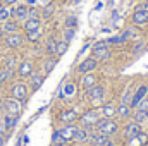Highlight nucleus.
Returning a JSON list of instances; mask_svg holds the SVG:
<instances>
[{"label":"nucleus","instance_id":"obj_28","mask_svg":"<svg viewBox=\"0 0 148 146\" xmlns=\"http://www.w3.org/2000/svg\"><path fill=\"white\" fill-rule=\"evenodd\" d=\"M52 143H53V146H66L67 145V141L62 138V134L59 132V129L53 131V134H52Z\"/></svg>","mask_w":148,"mask_h":146},{"label":"nucleus","instance_id":"obj_24","mask_svg":"<svg viewBox=\"0 0 148 146\" xmlns=\"http://www.w3.org/2000/svg\"><path fill=\"white\" fill-rule=\"evenodd\" d=\"M45 52H47L48 57H55L57 55V40L48 38L47 43H45Z\"/></svg>","mask_w":148,"mask_h":146},{"label":"nucleus","instance_id":"obj_40","mask_svg":"<svg viewBox=\"0 0 148 146\" xmlns=\"http://www.w3.org/2000/svg\"><path fill=\"white\" fill-rule=\"evenodd\" d=\"M102 146H117V143H115V139H112V136H109V138L103 141V145Z\"/></svg>","mask_w":148,"mask_h":146},{"label":"nucleus","instance_id":"obj_36","mask_svg":"<svg viewBox=\"0 0 148 146\" xmlns=\"http://www.w3.org/2000/svg\"><path fill=\"white\" fill-rule=\"evenodd\" d=\"M126 41V38L122 36V35H119V36H112L107 40V43L109 45H121V43H124Z\"/></svg>","mask_w":148,"mask_h":146},{"label":"nucleus","instance_id":"obj_14","mask_svg":"<svg viewBox=\"0 0 148 146\" xmlns=\"http://www.w3.org/2000/svg\"><path fill=\"white\" fill-rule=\"evenodd\" d=\"M76 129H77V126H76V124H64V127H60V129H59V132H60V134H62V138L69 143V141H73V139H74Z\"/></svg>","mask_w":148,"mask_h":146},{"label":"nucleus","instance_id":"obj_32","mask_svg":"<svg viewBox=\"0 0 148 146\" xmlns=\"http://www.w3.org/2000/svg\"><path fill=\"white\" fill-rule=\"evenodd\" d=\"M133 120H134V122H138V124H143L145 120H148V119H147V112H143L141 108H138L134 113H133Z\"/></svg>","mask_w":148,"mask_h":146},{"label":"nucleus","instance_id":"obj_38","mask_svg":"<svg viewBox=\"0 0 148 146\" xmlns=\"http://www.w3.org/2000/svg\"><path fill=\"white\" fill-rule=\"evenodd\" d=\"M107 46H109L107 40H102V41H97V43L93 45V50H97V48H107Z\"/></svg>","mask_w":148,"mask_h":146},{"label":"nucleus","instance_id":"obj_17","mask_svg":"<svg viewBox=\"0 0 148 146\" xmlns=\"http://www.w3.org/2000/svg\"><path fill=\"white\" fill-rule=\"evenodd\" d=\"M19 122V115H3V124H2V132L10 131L17 126Z\"/></svg>","mask_w":148,"mask_h":146},{"label":"nucleus","instance_id":"obj_16","mask_svg":"<svg viewBox=\"0 0 148 146\" xmlns=\"http://www.w3.org/2000/svg\"><path fill=\"white\" fill-rule=\"evenodd\" d=\"M147 143H148V132H145V131H141L134 138L127 139V146H147Z\"/></svg>","mask_w":148,"mask_h":146},{"label":"nucleus","instance_id":"obj_30","mask_svg":"<svg viewBox=\"0 0 148 146\" xmlns=\"http://www.w3.org/2000/svg\"><path fill=\"white\" fill-rule=\"evenodd\" d=\"M3 64H5V69H14V71H16L17 65H19L16 55H9V57H5V62H3Z\"/></svg>","mask_w":148,"mask_h":146},{"label":"nucleus","instance_id":"obj_47","mask_svg":"<svg viewBox=\"0 0 148 146\" xmlns=\"http://www.w3.org/2000/svg\"><path fill=\"white\" fill-rule=\"evenodd\" d=\"M2 86H3V83H2V81H0V89H2Z\"/></svg>","mask_w":148,"mask_h":146},{"label":"nucleus","instance_id":"obj_44","mask_svg":"<svg viewBox=\"0 0 148 146\" xmlns=\"http://www.w3.org/2000/svg\"><path fill=\"white\" fill-rule=\"evenodd\" d=\"M3 141H5V138H3V132L0 131V146H3Z\"/></svg>","mask_w":148,"mask_h":146},{"label":"nucleus","instance_id":"obj_1","mask_svg":"<svg viewBox=\"0 0 148 146\" xmlns=\"http://www.w3.org/2000/svg\"><path fill=\"white\" fill-rule=\"evenodd\" d=\"M100 119H102V115H100V108L93 107V108H90V110H86V112H83V113L79 115L77 122H79V126H81V127H84V129L91 131V129L97 126V122H98Z\"/></svg>","mask_w":148,"mask_h":146},{"label":"nucleus","instance_id":"obj_42","mask_svg":"<svg viewBox=\"0 0 148 146\" xmlns=\"http://www.w3.org/2000/svg\"><path fill=\"white\" fill-rule=\"evenodd\" d=\"M138 108H141L143 112H147V110H148V100H143V102L138 105Z\"/></svg>","mask_w":148,"mask_h":146},{"label":"nucleus","instance_id":"obj_26","mask_svg":"<svg viewBox=\"0 0 148 146\" xmlns=\"http://www.w3.org/2000/svg\"><path fill=\"white\" fill-rule=\"evenodd\" d=\"M55 65H57V59H55V57H48V59L43 62V74H45V76L50 74L55 69Z\"/></svg>","mask_w":148,"mask_h":146},{"label":"nucleus","instance_id":"obj_37","mask_svg":"<svg viewBox=\"0 0 148 146\" xmlns=\"http://www.w3.org/2000/svg\"><path fill=\"white\" fill-rule=\"evenodd\" d=\"M77 26V17L76 16H67L66 17V28H76Z\"/></svg>","mask_w":148,"mask_h":146},{"label":"nucleus","instance_id":"obj_10","mask_svg":"<svg viewBox=\"0 0 148 146\" xmlns=\"http://www.w3.org/2000/svg\"><path fill=\"white\" fill-rule=\"evenodd\" d=\"M141 131H143V126L138 124V122H134V120H131V122H127V124L124 126L122 134H124L126 139H131V138H134L136 134H140Z\"/></svg>","mask_w":148,"mask_h":146},{"label":"nucleus","instance_id":"obj_49","mask_svg":"<svg viewBox=\"0 0 148 146\" xmlns=\"http://www.w3.org/2000/svg\"><path fill=\"white\" fill-rule=\"evenodd\" d=\"M2 9H3V5H2V3H0V10H2Z\"/></svg>","mask_w":148,"mask_h":146},{"label":"nucleus","instance_id":"obj_18","mask_svg":"<svg viewBox=\"0 0 148 146\" xmlns=\"http://www.w3.org/2000/svg\"><path fill=\"white\" fill-rule=\"evenodd\" d=\"M43 81H45V74L33 72V74H31V77H29V84H28V86H29L33 91H36V89H40V88H41Z\"/></svg>","mask_w":148,"mask_h":146},{"label":"nucleus","instance_id":"obj_12","mask_svg":"<svg viewBox=\"0 0 148 146\" xmlns=\"http://www.w3.org/2000/svg\"><path fill=\"white\" fill-rule=\"evenodd\" d=\"M14 19L17 23H24L29 19V7L21 3V5H16V12H14Z\"/></svg>","mask_w":148,"mask_h":146},{"label":"nucleus","instance_id":"obj_3","mask_svg":"<svg viewBox=\"0 0 148 146\" xmlns=\"http://www.w3.org/2000/svg\"><path fill=\"white\" fill-rule=\"evenodd\" d=\"M84 91H86L88 100L93 103V107L97 103H105V88L102 84H95V86H91V88H88Z\"/></svg>","mask_w":148,"mask_h":146},{"label":"nucleus","instance_id":"obj_51","mask_svg":"<svg viewBox=\"0 0 148 146\" xmlns=\"http://www.w3.org/2000/svg\"><path fill=\"white\" fill-rule=\"evenodd\" d=\"M147 3H148V2H147Z\"/></svg>","mask_w":148,"mask_h":146},{"label":"nucleus","instance_id":"obj_48","mask_svg":"<svg viewBox=\"0 0 148 146\" xmlns=\"http://www.w3.org/2000/svg\"><path fill=\"white\" fill-rule=\"evenodd\" d=\"M2 69H3V65H2V62H0V71H2Z\"/></svg>","mask_w":148,"mask_h":146},{"label":"nucleus","instance_id":"obj_21","mask_svg":"<svg viewBox=\"0 0 148 146\" xmlns=\"http://www.w3.org/2000/svg\"><path fill=\"white\" fill-rule=\"evenodd\" d=\"M115 105L114 103H103L102 108H100V115L102 119H114L115 117Z\"/></svg>","mask_w":148,"mask_h":146},{"label":"nucleus","instance_id":"obj_27","mask_svg":"<svg viewBox=\"0 0 148 146\" xmlns=\"http://www.w3.org/2000/svg\"><path fill=\"white\" fill-rule=\"evenodd\" d=\"M53 14H55V5H53L52 2L47 3V5L41 9V17H43V19H50Z\"/></svg>","mask_w":148,"mask_h":146},{"label":"nucleus","instance_id":"obj_8","mask_svg":"<svg viewBox=\"0 0 148 146\" xmlns=\"http://www.w3.org/2000/svg\"><path fill=\"white\" fill-rule=\"evenodd\" d=\"M33 72H35V67H33V62H31V60H23V62H19V65H17V69H16V74L19 76V79H29Z\"/></svg>","mask_w":148,"mask_h":146},{"label":"nucleus","instance_id":"obj_9","mask_svg":"<svg viewBox=\"0 0 148 146\" xmlns=\"http://www.w3.org/2000/svg\"><path fill=\"white\" fill-rule=\"evenodd\" d=\"M147 93H148V86H147V84H140V86L136 88V91L133 93V98H131L129 107H131V108H136V107H138V105L145 100Z\"/></svg>","mask_w":148,"mask_h":146},{"label":"nucleus","instance_id":"obj_43","mask_svg":"<svg viewBox=\"0 0 148 146\" xmlns=\"http://www.w3.org/2000/svg\"><path fill=\"white\" fill-rule=\"evenodd\" d=\"M26 5L28 7H33V5H36V0H26Z\"/></svg>","mask_w":148,"mask_h":146},{"label":"nucleus","instance_id":"obj_31","mask_svg":"<svg viewBox=\"0 0 148 146\" xmlns=\"http://www.w3.org/2000/svg\"><path fill=\"white\" fill-rule=\"evenodd\" d=\"M14 76H16V71H14V69H2V71H0V81H2V83H7V81L12 79Z\"/></svg>","mask_w":148,"mask_h":146},{"label":"nucleus","instance_id":"obj_50","mask_svg":"<svg viewBox=\"0 0 148 146\" xmlns=\"http://www.w3.org/2000/svg\"><path fill=\"white\" fill-rule=\"evenodd\" d=\"M147 119H148V110H147Z\"/></svg>","mask_w":148,"mask_h":146},{"label":"nucleus","instance_id":"obj_23","mask_svg":"<svg viewBox=\"0 0 148 146\" xmlns=\"http://www.w3.org/2000/svg\"><path fill=\"white\" fill-rule=\"evenodd\" d=\"M88 129H84V127H81V126H77V129H76V134H74V143H86V139H88Z\"/></svg>","mask_w":148,"mask_h":146},{"label":"nucleus","instance_id":"obj_7","mask_svg":"<svg viewBox=\"0 0 148 146\" xmlns=\"http://www.w3.org/2000/svg\"><path fill=\"white\" fill-rule=\"evenodd\" d=\"M3 45L7 48H12V50H17L24 45V36L21 33H10V35H5L3 38Z\"/></svg>","mask_w":148,"mask_h":146},{"label":"nucleus","instance_id":"obj_20","mask_svg":"<svg viewBox=\"0 0 148 146\" xmlns=\"http://www.w3.org/2000/svg\"><path fill=\"white\" fill-rule=\"evenodd\" d=\"M131 112H133V108H131L127 103H121V105L115 108V117H119V119L126 120V119H129V117H131Z\"/></svg>","mask_w":148,"mask_h":146},{"label":"nucleus","instance_id":"obj_34","mask_svg":"<svg viewBox=\"0 0 148 146\" xmlns=\"http://www.w3.org/2000/svg\"><path fill=\"white\" fill-rule=\"evenodd\" d=\"M9 19H10V7H5L3 5V9L0 10V23H5Z\"/></svg>","mask_w":148,"mask_h":146},{"label":"nucleus","instance_id":"obj_39","mask_svg":"<svg viewBox=\"0 0 148 146\" xmlns=\"http://www.w3.org/2000/svg\"><path fill=\"white\" fill-rule=\"evenodd\" d=\"M29 17H33V19H40V12H38V9L33 5V7H29Z\"/></svg>","mask_w":148,"mask_h":146},{"label":"nucleus","instance_id":"obj_35","mask_svg":"<svg viewBox=\"0 0 148 146\" xmlns=\"http://www.w3.org/2000/svg\"><path fill=\"white\" fill-rule=\"evenodd\" d=\"M74 35H76V28H66V29H64V40H66L67 43L74 38Z\"/></svg>","mask_w":148,"mask_h":146},{"label":"nucleus","instance_id":"obj_19","mask_svg":"<svg viewBox=\"0 0 148 146\" xmlns=\"http://www.w3.org/2000/svg\"><path fill=\"white\" fill-rule=\"evenodd\" d=\"M2 29H3V35H10V33H19L21 26L16 19H9L2 24Z\"/></svg>","mask_w":148,"mask_h":146},{"label":"nucleus","instance_id":"obj_25","mask_svg":"<svg viewBox=\"0 0 148 146\" xmlns=\"http://www.w3.org/2000/svg\"><path fill=\"white\" fill-rule=\"evenodd\" d=\"M93 57H95L98 62L110 59V50H109V46H107V48H97V50H93Z\"/></svg>","mask_w":148,"mask_h":146},{"label":"nucleus","instance_id":"obj_11","mask_svg":"<svg viewBox=\"0 0 148 146\" xmlns=\"http://www.w3.org/2000/svg\"><path fill=\"white\" fill-rule=\"evenodd\" d=\"M97 67H98V60H97L95 57H88V59H84V60L77 65V72L88 74V72H93Z\"/></svg>","mask_w":148,"mask_h":146},{"label":"nucleus","instance_id":"obj_46","mask_svg":"<svg viewBox=\"0 0 148 146\" xmlns=\"http://www.w3.org/2000/svg\"><path fill=\"white\" fill-rule=\"evenodd\" d=\"M79 2H81V0H74V3H79Z\"/></svg>","mask_w":148,"mask_h":146},{"label":"nucleus","instance_id":"obj_33","mask_svg":"<svg viewBox=\"0 0 148 146\" xmlns=\"http://www.w3.org/2000/svg\"><path fill=\"white\" fill-rule=\"evenodd\" d=\"M67 48H69V43H67L66 40L57 41V55H59V57H60V55H64V53L67 52Z\"/></svg>","mask_w":148,"mask_h":146},{"label":"nucleus","instance_id":"obj_45","mask_svg":"<svg viewBox=\"0 0 148 146\" xmlns=\"http://www.w3.org/2000/svg\"><path fill=\"white\" fill-rule=\"evenodd\" d=\"M0 38H3V29H2V26H0Z\"/></svg>","mask_w":148,"mask_h":146},{"label":"nucleus","instance_id":"obj_41","mask_svg":"<svg viewBox=\"0 0 148 146\" xmlns=\"http://www.w3.org/2000/svg\"><path fill=\"white\" fill-rule=\"evenodd\" d=\"M16 3H19V0H2V5H5V7L16 5Z\"/></svg>","mask_w":148,"mask_h":146},{"label":"nucleus","instance_id":"obj_6","mask_svg":"<svg viewBox=\"0 0 148 146\" xmlns=\"http://www.w3.org/2000/svg\"><path fill=\"white\" fill-rule=\"evenodd\" d=\"M131 21L136 26H145V24H148V3H141L140 7H136V10L131 16Z\"/></svg>","mask_w":148,"mask_h":146},{"label":"nucleus","instance_id":"obj_2","mask_svg":"<svg viewBox=\"0 0 148 146\" xmlns=\"http://www.w3.org/2000/svg\"><path fill=\"white\" fill-rule=\"evenodd\" d=\"M93 129L98 131L100 134H103V136L109 138V136H114V134L119 132V124H117L114 119H100Z\"/></svg>","mask_w":148,"mask_h":146},{"label":"nucleus","instance_id":"obj_13","mask_svg":"<svg viewBox=\"0 0 148 146\" xmlns=\"http://www.w3.org/2000/svg\"><path fill=\"white\" fill-rule=\"evenodd\" d=\"M77 119H79V115H77V112H76L74 108L64 110V112L59 115V120H60L62 124H74Z\"/></svg>","mask_w":148,"mask_h":146},{"label":"nucleus","instance_id":"obj_4","mask_svg":"<svg viewBox=\"0 0 148 146\" xmlns=\"http://www.w3.org/2000/svg\"><path fill=\"white\" fill-rule=\"evenodd\" d=\"M28 95H29V88H28L26 83L19 81V83H14V84H12V88H10V98L19 100V102H23V105H24V102L28 100Z\"/></svg>","mask_w":148,"mask_h":146},{"label":"nucleus","instance_id":"obj_22","mask_svg":"<svg viewBox=\"0 0 148 146\" xmlns=\"http://www.w3.org/2000/svg\"><path fill=\"white\" fill-rule=\"evenodd\" d=\"M23 29H24L26 33H28V31H35V29H41V21H40V19H33V17H29L28 21H24Z\"/></svg>","mask_w":148,"mask_h":146},{"label":"nucleus","instance_id":"obj_29","mask_svg":"<svg viewBox=\"0 0 148 146\" xmlns=\"http://www.w3.org/2000/svg\"><path fill=\"white\" fill-rule=\"evenodd\" d=\"M41 29H35V31H28L26 33V40L29 41V43H36V41H40V38H41Z\"/></svg>","mask_w":148,"mask_h":146},{"label":"nucleus","instance_id":"obj_15","mask_svg":"<svg viewBox=\"0 0 148 146\" xmlns=\"http://www.w3.org/2000/svg\"><path fill=\"white\" fill-rule=\"evenodd\" d=\"M98 84V76L95 72H88V74H83V79H81V86L83 89H88L91 86Z\"/></svg>","mask_w":148,"mask_h":146},{"label":"nucleus","instance_id":"obj_5","mask_svg":"<svg viewBox=\"0 0 148 146\" xmlns=\"http://www.w3.org/2000/svg\"><path fill=\"white\" fill-rule=\"evenodd\" d=\"M0 107H2V110H3V113H5V115H21L23 102L14 100V98H3Z\"/></svg>","mask_w":148,"mask_h":146}]
</instances>
